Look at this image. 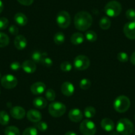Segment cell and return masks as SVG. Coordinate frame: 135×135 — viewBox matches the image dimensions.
Here are the masks:
<instances>
[{
	"instance_id": "cell-1",
	"label": "cell",
	"mask_w": 135,
	"mask_h": 135,
	"mask_svg": "<svg viewBox=\"0 0 135 135\" xmlns=\"http://www.w3.org/2000/svg\"><path fill=\"white\" fill-rule=\"evenodd\" d=\"M93 19L87 11H81L77 13L74 17V25L78 30L85 31L91 27Z\"/></svg>"
},
{
	"instance_id": "cell-2",
	"label": "cell",
	"mask_w": 135,
	"mask_h": 135,
	"mask_svg": "<svg viewBox=\"0 0 135 135\" xmlns=\"http://www.w3.org/2000/svg\"><path fill=\"white\" fill-rule=\"evenodd\" d=\"M116 131L122 135H131L134 132V124L129 119H121L117 122Z\"/></svg>"
},
{
	"instance_id": "cell-3",
	"label": "cell",
	"mask_w": 135,
	"mask_h": 135,
	"mask_svg": "<svg viewBox=\"0 0 135 135\" xmlns=\"http://www.w3.org/2000/svg\"><path fill=\"white\" fill-rule=\"evenodd\" d=\"M121 11V5L117 1H111L108 2L104 8V11L106 15L111 17L119 16Z\"/></svg>"
},
{
	"instance_id": "cell-4",
	"label": "cell",
	"mask_w": 135,
	"mask_h": 135,
	"mask_svg": "<svg viewBox=\"0 0 135 135\" xmlns=\"http://www.w3.org/2000/svg\"><path fill=\"white\" fill-rule=\"evenodd\" d=\"M131 101L127 97L124 95H120L117 97L113 103L114 109L119 113H124L129 109Z\"/></svg>"
},
{
	"instance_id": "cell-5",
	"label": "cell",
	"mask_w": 135,
	"mask_h": 135,
	"mask_svg": "<svg viewBox=\"0 0 135 135\" xmlns=\"http://www.w3.org/2000/svg\"><path fill=\"white\" fill-rule=\"evenodd\" d=\"M66 107L60 102H54L49 107V113L54 117H60L66 113Z\"/></svg>"
},
{
	"instance_id": "cell-6",
	"label": "cell",
	"mask_w": 135,
	"mask_h": 135,
	"mask_svg": "<svg viewBox=\"0 0 135 135\" xmlns=\"http://www.w3.org/2000/svg\"><path fill=\"white\" fill-rule=\"evenodd\" d=\"M80 130L84 135H95L97 131L96 126L93 121L88 119L84 120L80 126Z\"/></svg>"
},
{
	"instance_id": "cell-7",
	"label": "cell",
	"mask_w": 135,
	"mask_h": 135,
	"mask_svg": "<svg viewBox=\"0 0 135 135\" xmlns=\"http://www.w3.org/2000/svg\"><path fill=\"white\" fill-rule=\"evenodd\" d=\"M56 23L62 28H66L70 26L71 23L70 15L67 11H61L57 14Z\"/></svg>"
},
{
	"instance_id": "cell-8",
	"label": "cell",
	"mask_w": 135,
	"mask_h": 135,
	"mask_svg": "<svg viewBox=\"0 0 135 135\" xmlns=\"http://www.w3.org/2000/svg\"><path fill=\"white\" fill-rule=\"evenodd\" d=\"M90 65V60L84 55H79L74 58V66L78 70H85L88 69Z\"/></svg>"
},
{
	"instance_id": "cell-9",
	"label": "cell",
	"mask_w": 135,
	"mask_h": 135,
	"mask_svg": "<svg viewBox=\"0 0 135 135\" xmlns=\"http://www.w3.org/2000/svg\"><path fill=\"white\" fill-rule=\"evenodd\" d=\"M18 81L16 77L11 74H7L3 76L1 80V84L4 88L11 89L15 88L17 85Z\"/></svg>"
},
{
	"instance_id": "cell-10",
	"label": "cell",
	"mask_w": 135,
	"mask_h": 135,
	"mask_svg": "<svg viewBox=\"0 0 135 135\" xmlns=\"http://www.w3.org/2000/svg\"><path fill=\"white\" fill-rule=\"evenodd\" d=\"M123 31L127 38L131 40L135 39V22L131 21L126 23Z\"/></svg>"
},
{
	"instance_id": "cell-11",
	"label": "cell",
	"mask_w": 135,
	"mask_h": 135,
	"mask_svg": "<svg viewBox=\"0 0 135 135\" xmlns=\"http://www.w3.org/2000/svg\"><path fill=\"white\" fill-rule=\"evenodd\" d=\"M46 90V85L43 82L38 81L32 84L31 86V91L34 95H41Z\"/></svg>"
},
{
	"instance_id": "cell-12",
	"label": "cell",
	"mask_w": 135,
	"mask_h": 135,
	"mask_svg": "<svg viewBox=\"0 0 135 135\" xmlns=\"http://www.w3.org/2000/svg\"><path fill=\"white\" fill-rule=\"evenodd\" d=\"M68 117L72 122L78 123L82 120L83 113L79 109H73L69 111Z\"/></svg>"
},
{
	"instance_id": "cell-13",
	"label": "cell",
	"mask_w": 135,
	"mask_h": 135,
	"mask_svg": "<svg viewBox=\"0 0 135 135\" xmlns=\"http://www.w3.org/2000/svg\"><path fill=\"white\" fill-rule=\"evenodd\" d=\"M10 114L14 119H22L25 116L26 112L25 110L23 107H19V106H15L11 109Z\"/></svg>"
},
{
	"instance_id": "cell-14",
	"label": "cell",
	"mask_w": 135,
	"mask_h": 135,
	"mask_svg": "<svg viewBox=\"0 0 135 135\" xmlns=\"http://www.w3.org/2000/svg\"><path fill=\"white\" fill-rule=\"evenodd\" d=\"M27 119L32 123H37L42 119V114L35 109H31L27 112Z\"/></svg>"
},
{
	"instance_id": "cell-15",
	"label": "cell",
	"mask_w": 135,
	"mask_h": 135,
	"mask_svg": "<svg viewBox=\"0 0 135 135\" xmlns=\"http://www.w3.org/2000/svg\"><path fill=\"white\" fill-rule=\"evenodd\" d=\"M21 68L23 71L27 74H32L37 70L36 64L32 60H26L22 64Z\"/></svg>"
},
{
	"instance_id": "cell-16",
	"label": "cell",
	"mask_w": 135,
	"mask_h": 135,
	"mask_svg": "<svg viewBox=\"0 0 135 135\" xmlns=\"http://www.w3.org/2000/svg\"><path fill=\"white\" fill-rule=\"evenodd\" d=\"M61 91L64 95L69 97L74 94V86L72 83L69 82V81H66V82L63 83L61 86Z\"/></svg>"
},
{
	"instance_id": "cell-17",
	"label": "cell",
	"mask_w": 135,
	"mask_h": 135,
	"mask_svg": "<svg viewBox=\"0 0 135 135\" xmlns=\"http://www.w3.org/2000/svg\"><path fill=\"white\" fill-rule=\"evenodd\" d=\"M27 41L23 35H17L14 40V45L18 50H23L27 46Z\"/></svg>"
},
{
	"instance_id": "cell-18",
	"label": "cell",
	"mask_w": 135,
	"mask_h": 135,
	"mask_svg": "<svg viewBox=\"0 0 135 135\" xmlns=\"http://www.w3.org/2000/svg\"><path fill=\"white\" fill-rule=\"evenodd\" d=\"M101 126L103 130L107 132H111L115 128V124L111 119L105 118L101 122Z\"/></svg>"
},
{
	"instance_id": "cell-19",
	"label": "cell",
	"mask_w": 135,
	"mask_h": 135,
	"mask_svg": "<svg viewBox=\"0 0 135 135\" xmlns=\"http://www.w3.org/2000/svg\"><path fill=\"white\" fill-rule=\"evenodd\" d=\"M14 21L19 26H25L27 25L28 19L27 16L22 13H17L14 16Z\"/></svg>"
},
{
	"instance_id": "cell-20",
	"label": "cell",
	"mask_w": 135,
	"mask_h": 135,
	"mask_svg": "<svg viewBox=\"0 0 135 135\" xmlns=\"http://www.w3.org/2000/svg\"><path fill=\"white\" fill-rule=\"evenodd\" d=\"M71 42L75 45H78L83 43L84 41V36L80 32H76L71 37Z\"/></svg>"
},
{
	"instance_id": "cell-21",
	"label": "cell",
	"mask_w": 135,
	"mask_h": 135,
	"mask_svg": "<svg viewBox=\"0 0 135 135\" xmlns=\"http://www.w3.org/2000/svg\"><path fill=\"white\" fill-rule=\"evenodd\" d=\"M34 106L37 109H42L45 108L47 105V101L43 97H37L35 98L33 101Z\"/></svg>"
},
{
	"instance_id": "cell-22",
	"label": "cell",
	"mask_w": 135,
	"mask_h": 135,
	"mask_svg": "<svg viewBox=\"0 0 135 135\" xmlns=\"http://www.w3.org/2000/svg\"><path fill=\"white\" fill-rule=\"evenodd\" d=\"M10 117L8 113L5 111H0V124L6 126L9 123Z\"/></svg>"
},
{
	"instance_id": "cell-23",
	"label": "cell",
	"mask_w": 135,
	"mask_h": 135,
	"mask_svg": "<svg viewBox=\"0 0 135 135\" xmlns=\"http://www.w3.org/2000/svg\"><path fill=\"white\" fill-rule=\"evenodd\" d=\"M111 22L109 18L104 17L101 18L99 21V27L103 30H107L111 27Z\"/></svg>"
},
{
	"instance_id": "cell-24",
	"label": "cell",
	"mask_w": 135,
	"mask_h": 135,
	"mask_svg": "<svg viewBox=\"0 0 135 135\" xmlns=\"http://www.w3.org/2000/svg\"><path fill=\"white\" fill-rule=\"evenodd\" d=\"M5 135H20V131L17 127L9 126L5 130Z\"/></svg>"
},
{
	"instance_id": "cell-25",
	"label": "cell",
	"mask_w": 135,
	"mask_h": 135,
	"mask_svg": "<svg viewBox=\"0 0 135 135\" xmlns=\"http://www.w3.org/2000/svg\"><path fill=\"white\" fill-rule=\"evenodd\" d=\"M54 41L56 45H60L65 41L64 34L62 32H58L54 36Z\"/></svg>"
},
{
	"instance_id": "cell-26",
	"label": "cell",
	"mask_w": 135,
	"mask_h": 135,
	"mask_svg": "<svg viewBox=\"0 0 135 135\" xmlns=\"http://www.w3.org/2000/svg\"><path fill=\"white\" fill-rule=\"evenodd\" d=\"M9 43V38L6 34L0 32V48L6 47Z\"/></svg>"
},
{
	"instance_id": "cell-27",
	"label": "cell",
	"mask_w": 135,
	"mask_h": 135,
	"mask_svg": "<svg viewBox=\"0 0 135 135\" xmlns=\"http://www.w3.org/2000/svg\"><path fill=\"white\" fill-rule=\"evenodd\" d=\"M95 109L93 107H91V106L87 107L84 111V116L88 119H91V118H93V117H95Z\"/></svg>"
},
{
	"instance_id": "cell-28",
	"label": "cell",
	"mask_w": 135,
	"mask_h": 135,
	"mask_svg": "<svg viewBox=\"0 0 135 135\" xmlns=\"http://www.w3.org/2000/svg\"><path fill=\"white\" fill-rule=\"evenodd\" d=\"M41 63L46 68H50L53 65L52 60L49 57H48V54L46 52H43V57Z\"/></svg>"
},
{
	"instance_id": "cell-29",
	"label": "cell",
	"mask_w": 135,
	"mask_h": 135,
	"mask_svg": "<svg viewBox=\"0 0 135 135\" xmlns=\"http://www.w3.org/2000/svg\"><path fill=\"white\" fill-rule=\"evenodd\" d=\"M43 57V52L40 51H35L32 54V59L35 63H41Z\"/></svg>"
},
{
	"instance_id": "cell-30",
	"label": "cell",
	"mask_w": 135,
	"mask_h": 135,
	"mask_svg": "<svg viewBox=\"0 0 135 135\" xmlns=\"http://www.w3.org/2000/svg\"><path fill=\"white\" fill-rule=\"evenodd\" d=\"M85 38L89 42H95L97 38V35L95 32L93 31H88L85 33Z\"/></svg>"
},
{
	"instance_id": "cell-31",
	"label": "cell",
	"mask_w": 135,
	"mask_h": 135,
	"mask_svg": "<svg viewBox=\"0 0 135 135\" xmlns=\"http://www.w3.org/2000/svg\"><path fill=\"white\" fill-rule=\"evenodd\" d=\"M91 85V81L88 79H82V80L80 81V86L81 88V89H84V90H86L90 88Z\"/></svg>"
},
{
	"instance_id": "cell-32",
	"label": "cell",
	"mask_w": 135,
	"mask_h": 135,
	"mask_svg": "<svg viewBox=\"0 0 135 135\" xmlns=\"http://www.w3.org/2000/svg\"><path fill=\"white\" fill-rule=\"evenodd\" d=\"M72 68V64L68 61H64L60 64V69L63 72H70Z\"/></svg>"
},
{
	"instance_id": "cell-33",
	"label": "cell",
	"mask_w": 135,
	"mask_h": 135,
	"mask_svg": "<svg viewBox=\"0 0 135 135\" xmlns=\"http://www.w3.org/2000/svg\"><path fill=\"white\" fill-rule=\"evenodd\" d=\"M45 96L49 101H54L56 97L55 91L52 89H48L45 92Z\"/></svg>"
},
{
	"instance_id": "cell-34",
	"label": "cell",
	"mask_w": 135,
	"mask_h": 135,
	"mask_svg": "<svg viewBox=\"0 0 135 135\" xmlns=\"http://www.w3.org/2000/svg\"><path fill=\"white\" fill-rule=\"evenodd\" d=\"M35 128L37 129H38L40 131H42V132H45L48 128V124L45 122L43 121H39L35 123Z\"/></svg>"
},
{
	"instance_id": "cell-35",
	"label": "cell",
	"mask_w": 135,
	"mask_h": 135,
	"mask_svg": "<svg viewBox=\"0 0 135 135\" xmlns=\"http://www.w3.org/2000/svg\"><path fill=\"white\" fill-rule=\"evenodd\" d=\"M38 131L35 127H28L23 132V135H37Z\"/></svg>"
},
{
	"instance_id": "cell-36",
	"label": "cell",
	"mask_w": 135,
	"mask_h": 135,
	"mask_svg": "<svg viewBox=\"0 0 135 135\" xmlns=\"http://www.w3.org/2000/svg\"><path fill=\"white\" fill-rule=\"evenodd\" d=\"M126 17L131 21L135 22V10L133 9H129L126 12Z\"/></svg>"
},
{
	"instance_id": "cell-37",
	"label": "cell",
	"mask_w": 135,
	"mask_h": 135,
	"mask_svg": "<svg viewBox=\"0 0 135 135\" xmlns=\"http://www.w3.org/2000/svg\"><path fill=\"white\" fill-rule=\"evenodd\" d=\"M117 59L120 61V62H123L125 63L128 60V56L127 53L123 52H120L118 53L117 54Z\"/></svg>"
},
{
	"instance_id": "cell-38",
	"label": "cell",
	"mask_w": 135,
	"mask_h": 135,
	"mask_svg": "<svg viewBox=\"0 0 135 135\" xmlns=\"http://www.w3.org/2000/svg\"><path fill=\"white\" fill-rule=\"evenodd\" d=\"M9 21L6 17L0 18V30H4L8 27Z\"/></svg>"
},
{
	"instance_id": "cell-39",
	"label": "cell",
	"mask_w": 135,
	"mask_h": 135,
	"mask_svg": "<svg viewBox=\"0 0 135 135\" xmlns=\"http://www.w3.org/2000/svg\"><path fill=\"white\" fill-rule=\"evenodd\" d=\"M9 32L12 35L17 36V35L18 32H19V29H18L17 26L12 25L10 26L9 28Z\"/></svg>"
},
{
	"instance_id": "cell-40",
	"label": "cell",
	"mask_w": 135,
	"mask_h": 135,
	"mask_svg": "<svg viewBox=\"0 0 135 135\" xmlns=\"http://www.w3.org/2000/svg\"><path fill=\"white\" fill-rule=\"evenodd\" d=\"M11 69L13 71H17L21 68V65L19 62H13L10 64Z\"/></svg>"
},
{
	"instance_id": "cell-41",
	"label": "cell",
	"mask_w": 135,
	"mask_h": 135,
	"mask_svg": "<svg viewBox=\"0 0 135 135\" xmlns=\"http://www.w3.org/2000/svg\"><path fill=\"white\" fill-rule=\"evenodd\" d=\"M17 1L19 3L23 5V6H31V5L33 3L34 0H17Z\"/></svg>"
},
{
	"instance_id": "cell-42",
	"label": "cell",
	"mask_w": 135,
	"mask_h": 135,
	"mask_svg": "<svg viewBox=\"0 0 135 135\" xmlns=\"http://www.w3.org/2000/svg\"><path fill=\"white\" fill-rule=\"evenodd\" d=\"M131 62L132 64L135 65V51L132 54L131 56Z\"/></svg>"
},
{
	"instance_id": "cell-43",
	"label": "cell",
	"mask_w": 135,
	"mask_h": 135,
	"mask_svg": "<svg viewBox=\"0 0 135 135\" xmlns=\"http://www.w3.org/2000/svg\"><path fill=\"white\" fill-rule=\"evenodd\" d=\"M3 7H4V6H3V2H2V0H0V13L3 11Z\"/></svg>"
},
{
	"instance_id": "cell-44",
	"label": "cell",
	"mask_w": 135,
	"mask_h": 135,
	"mask_svg": "<svg viewBox=\"0 0 135 135\" xmlns=\"http://www.w3.org/2000/svg\"><path fill=\"white\" fill-rule=\"evenodd\" d=\"M64 135H77V134L75 133L74 132H72V131H69V132H67Z\"/></svg>"
},
{
	"instance_id": "cell-45",
	"label": "cell",
	"mask_w": 135,
	"mask_h": 135,
	"mask_svg": "<svg viewBox=\"0 0 135 135\" xmlns=\"http://www.w3.org/2000/svg\"><path fill=\"white\" fill-rule=\"evenodd\" d=\"M109 135H119V133L117 132V131H111V132L110 133Z\"/></svg>"
},
{
	"instance_id": "cell-46",
	"label": "cell",
	"mask_w": 135,
	"mask_h": 135,
	"mask_svg": "<svg viewBox=\"0 0 135 135\" xmlns=\"http://www.w3.org/2000/svg\"><path fill=\"white\" fill-rule=\"evenodd\" d=\"M134 135H135V131H134Z\"/></svg>"
},
{
	"instance_id": "cell-47",
	"label": "cell",
	"mask_w": 135,
	"mask_h": 135,
	"mask_svg": "<svg viewBox=\"0 0 135 135\" xmlns=\"http://www.w3.org/2000/svg\"><path fill=\"white\" fill-rule=\"evenodd\" d=\"M0 78H1V73H0Z\"/></svg>"
},
{
	"instance_id": "cell-48",
	"label": "cell",
	"mask_w": 135,
	"mask_h": 135,
	"mask_svg": "<svg viewBox=\"0 0 135 135\" xmlns=\"http://www.w3.org/2000/svg\"><path fill=\"white\" fill-rule=\"evenodd\" d=\"M134 120H135V115H134Z\"/></svg>"
},
{
	"instance_id": "cell-49",
	"label": "cell",
	"mask_w": 135,
	"mask_h": 135,
	"mask_svg": "<svg viewBox=\"0 0 135 135\" xmlns=\"http://www.w3.org/2000/svg\"><path fill=\"white\" fill-rule=\"evenodd\" d=\"M0 93H1V91H0Z\"/></svg>"
}]
</instances>
